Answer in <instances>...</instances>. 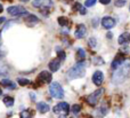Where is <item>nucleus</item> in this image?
<instances>
[{"label":"nucleus","mask_w":130,"mask_h":118,"mask_svg":"<svg viewBox=\"0 0 130 118\" xmlns=\"http://www.w3.org/2000/svg\"><path fill=\"white\" fill-rule=\"evenodd\" d=\"M129 71H130V61H124L117 69V71H114V73L112 76V82L114 84H121L127 78V76L129 75Z\"/></svg>","instance_id":"nucleus-1"},{"label":"nucleus","mask_w":130,"mask_h":118,"mask_svg":"<svg viewBox=\"0 0 130 118\" xmlns=\"http://www.w3.org/2000/svg\"><path fill=\"white\" fill-rule=\"evenodd\" d=\"M86 73V69H85V64L82 62H79L75 65H73L67 72V78L69 79H76V78H81L83 77Z\"/></svg>","instance_id":"nucleus-2"},{"label":"nucleus","mask_w":130,"mask_h":118,"mask_svg":"<svg viewBox=\"0 0 130 118\" xmlns=\"http://www.w3.org/2000/svg\"><path fill=\"white\" fill-rule=\"evenodd\" d=\"M50 95L55 99H63L64 98V89L61 86V84L57 82H53L49 85Z\"/></svg>","instance_id":"nucleus-3"},{"label":"nucleus","mask_w":130,"mask_h":118,"mask_svg":"<svg viewBox=\"0 0 130 118\" xmlns=\"http://www.w3.org/2000/svg\"><path fill=\"white\" fill-rule=\"evenodd\" d=\"M103 93H104V89H103V88L96 89L94 93H91V94H90V95L87 98V102L89 103L91 107H95V106L97 104V102H98V100L101 99V96L103 95Z\"/></svg>","instance_id":"nucleus-4"},{"label":"nucleus","mask_w":130,"mask_h":118,"mask_svg":"<svg viewBox=\"0 0 130 118\" xmlns=\"http://www.w3.org/2000/svg\"><path fill=\"white\" fill-rule=\"evenodd\" d=\"M7 13L13 16H21V15H27V10L23 8L22 6H11L7 9Z\"/></svg>","instance_id":"nucleus-5"},{"label":"nucleus","mask_w":130,"mask_h":118,"mask_svg":"<svg viewBox=\"0 0 130 118\" xmlns=\"http://www.w3.org/2000/svg\"><path fill=\"white\" fill-rule=\"evenodd\" d=\"M54 112L59 115H67L70 112V106L66 102H59L58 104H56L54 107Z\"/></svg>","instance_id":"nucleus-6"},{"label":"nucleus","mask_w":130,"mask_h":118,"mask_svg":"<svg viewBox=\"0 0 130 118\" xmlns=\"http://www.w3.org/2000/svg\"><path fill=\"white\" fill-rule=\"evenodd\" d=\"M32 5L36 8H50L53 6V0H34Z\"/></svg>","instance_id":"nucleus-7"},{"label":"nucleus","mask_w":130,"mask_h":118,"mask_svg":"<svg viewBox=\"0 0 130 118\" xmlns=\"http://www.w3.org/2000/svg\"><path fill=\"white\" fill-rule=\"evenodd\" d=\"M52 72H49V71H41L40 73H39L38 76V80L40 83H47V84H50L52 83Z\"/></svg>","instance_id":"nucleus-8"},{"label":"nucleus","mask_w":130,"mask_h":118,"mask_svg":"<svg viewBox=\"0 0 130 118\" xmlns=\"http://www.w3.org/2000/svg\"><path fill=\"white\" fill-rule=\"evenodd\" d=\"M103 80H104V75L102 71L97 70L95 71V73L92 75V83H94L96 86H101L103 84Z\"/></svg>","instance_id":"nucleus-9"},{"label":"nucleus","mask_w":130,"mask_h":118,"mask_svg":"<svg viewBox=\"0 0 130 118\" xmlns=\"http://www.w3.org/2000/svg\"><path fill=\"white\" fill-rule=\"evenodd\" d=\"M115 20L113 17H110V16H105V17L102 18V25H103L105 29H112L115 25Z\"/></svg>","instance_id":"nucleus-10"},{"label":"nucleus","mask_w":130,"mask_h":118,"mask_svg":"<svg viewBox=\"0 0 130 118\" xmlns=\"http://www.w3.org/2000/svg\"><path fill=\"white\" fill-rule=\"evenodd\" d=\"M61 59H58V57H56V59H53L52 61L49 62V69L50 71H53V72H56V71H58L59 67H61Z\"/></svg>","instance_id":"nucleus-11"},{"label":"nucleus","mask_w":130,"mask_h":118,"mask_svg":"<svg viewBox=\"0 0 130 118\" xmlns=\"http://www.w3.org/2000/svg\"><path fill=\"white\" fill-rule=\"evenodd\" d=\"M86 33H87V29H86V27L83 24H80L78 27V29L75 30V32H74V36H75V38L81 39V38L85 37Z\"/></svg>","instance_id":"nucleus-12"},{"label":"nucleus","mask_w":130,"mask_h":118,"mask_svg":"<svg viewBox=\"0 0 130 118\" xmlns=\"http://www.w3.org/2000/svg\"><path fill=\"white\" fill-rule=\"evenodd\" d=\"M126 61L124 60V57L122 56V55H118L117 57H115L114 60H113V62H112V64H111V67H112V69H114V70H117L118 68H119L120 65H121L123 62Z\"/></svg>","instance_id":"nucleus-13"},{"label":"nucleus","mask_w":130,"mask_h":118,"mask_svg":"<svg viewBox=\"0 0 130 118\" xmlns=\"http://www.w3.org/2000/svg\"><path fill=\"white\" fill-rule=\"evenodd\" d=\"M37 109H38V111L40 114H46V112H48L50 110V108L46 102H39L37 104Z\"/></svg>","instance_id":"nucleus-14"},{"label":"nucleus","mask_w":130,"mask_h":118,"mask_svg":"<svg viewBox=\"0 0 130 118\" xmlns=\"http://www.w3.org/2000/svg\"><path fill=\"white\" fill-rule=\"evenodd\" d=\"M118 41H119L120 45H124V44H128L129 41H130V33H128V32H124V33H122L121 36L119 37Z\"/></svg>","instance_id":"nucleus-15"},{"label":"nucleus","mask_w":130,"mask_h":118,"mask_svg":"<svg viewBox=\"0 0 130 118\" xmlns=\"http://www.w3.org/2000/svg\"><path fill=\"white\" fill-rule=\"evenodd\" d=\"M75 57H76V61H78V62H82L83 60L86 59V52H85V49H83V48H78V49H76Z\"/></svg>","instance_id":"nucleus-16"},{"label":"nucleus","mask_w":130,"mask_h":118,"mask_svg":"<svg viewBox=\"0 0 130 118\" xmlns=\"http://www.w3.org/2000/svg\"><path fill=\"white\" fill-rule=\"evenodd\" d=\"M106 112H107V108H106L105 106H102L101 108H98V110H96V112H95V117L102 118L103 116H105Z\"/></svg>","instance_id":"nucleus-17"},{"label":"nucleus","mask_w":130,"mask_h":118,"mask_svg":"<svg viewBox=\"0 0 130 118\" xmlns=\"http://www.w3.org/2000/svg\"><path fill=\"white\" fill-rule=\"evenodd\" d=\"M1 85L2 86H5V87H7V88H9V89H14L16 87V85L9 79H2L1 80Z\"/></svg>","instance_id":"nucleus-18"},{"label":"nucleus","mask_w":130,"mask_h":118,"mask_svg":"<svg viewBox=\"0 0 130 118\" xmlns=\"http://www.w3.org/2000/svg\"><path fill=\"white\" fill-rule=\"evenodd\" d=\"M25 22H26L27 24L32 25V24H34V23H38L39 18L37 17V16H34V15H27L26 17H25Z\"/></svg>","instance_id":"nucleus-19"},{"label":"nucleus","mask_w":130,"mask_h":118,"mask_svg":"<svg viewBox=\"0 0 130 118\" xmlns=\"http://www.w3.org/2000/svg\"><path fill=\"white\" fill-rule=\"evenodd\" d=\"M4 103L6 107H13L14 106V99L11 96H5L4 98Z\"/></svg>","instance_id":"nucleus-20"},{"label":"nucleus","mask_w":130,"mask_h":118,"mask_svg":"<svg viewBox=\"0 0 130 118\" xmlns=\"http://www.w3.org/2000/svg\"><path fill=\"white\" fill-rule=\"evenodd\" d=\"M58 23L61 27H67L69 25V20H67L65 16H61V17H58Z\"/></svg>","instance_id":"nucleus-21"},{"label":"nucleus","mask_w":130,"mask_h":118,"mask_svg":"<svg viewBox=\"0 0 130 118\" xmlns=\"http://www.w3.org/2000/svg\"><path fill=\"white\" fill-rule=\"evenodd\" d=\"M17 83L21 85V86H26V85L30 84V80L26 79V78H18V79H17Z\"/></svg>","instance_id":"nucleus-22"},{"label":"nucleus","mask_w":130,"mask_h":118,"mask_svg":"<svg viewBox=\"0 0 130 118\" xmlns=\"http://www.w3.org/2000/svg\"><path fill=\"white\" fill-rule=\"evenodd\" d=\"M71 110H72V112H73L74 115H78L79 112H80V110H81V107L79 104H73L72 106V108H71Z\"/></svg>","instance_id":"nucleus-23"},{"label":"nucleus","mask_w":130,"mask_h":118,"mask_svg":"<svg viewBox=\"0 0 130 118\" xmlns=\"http://www.w3.org/2000/svg\"><path fill=\"white\" fill-rule=\"evenodd\" d=\"M21 118H32L31 112L29 110H24V111L21 112Z\"/></svg>","instance_id":"nucleus-24"},{"label":"nucleus","mask_w":130,"mask_h":118,"mask_svg":"<svg viewBox=\"0 0 130 118\" xmlns=\"http://www.w3.org/2000/svg\"><path fill=\"white\" fill-rule=\"evenodd\" d=\"M88 45H89L90 47L95 48V47H96V45H97V40L95 38H90L89 40H88Z\"/></svg>","instance_id":"nucleus-25"},{"label":"nucleus","mask_w":130,"mask_h":118,"mask_svg":"<svg viewBox=\"0 0 130 118\" xmlns=\"http://www.w3.org/2000/svg\"><path fill=\"white\" fill-rule=\"evenodd\" d=\"M96 1L97 0H86L85 6L86 7H91V6H94V5L96 4Z\"/></svg>","instance_id":"nucleus-26"},{"label":"nucleus","mask_w":130,"mask_h":118,"mask_svg":"<svg viewBox=\"0 0 130 118\" xmlns=\"http://www.w3.org/2000/svg\"><path fill=\"white\" fill-rule=\"evenodd\" d=\"M127 0H117L115 1V6L117 7H123L124 5H126Z\"/></svg>","instance_id":"nucleus-27"},{"label":"nucleus","mask_w":130,"mask_h":118,"mask_svg":"<svg viewBox=\"0 0 130 118\" xmlns=\"http://www.w3.org/2000/svg\"><path fill=\"white\" fill-rule=\"evenodd\" d=\"M58 59H61L62 61H64V60H65V53L63 52V50H59L58 49Z\"/></svg>","instance_id":"nucleus-28"},{"label":"nucleus","mask_w":130,"mask_h":118,"mask_svg":"<svg viewBox=\"0 0 130 118\" xmlns=\"http://www.w3.org/2000/svg\"><path fill=\"white\" fill-rule=\"evenodd\" d=\"M95 64H104V61L103 59H101V57H95Z\"/></svg>","instance_id":"nucleus-29"},{"label":"nucleus","mask_w":130,"mask_h":118,"mask_svg":"<svg viewBox=\"0 0 130 118\" xmlns=\"http://www.w3.org/2000/svg\"><path fill=\"white\" fill-rule=\"evenodd\" d=\"M79 11H80V14H82V15H85V14L87 13V10H86V7L81 6V7H80V9H79Z\"/></svg>","instance_id":"nucleus-30"},{"label":"nucleus","mask_w":130,"mask_h":118,"mask_svg":"<svg viewBox=\"0 0 130 118\" xmlns=\"http://www.w3.org/2000/svg\"><path fill=\"white\" fill-rule=\"evenodd\" d=\"M99 2L103 5H108L111 2V0H99Z\"/></svg>","instance_id":"nucleus-31"},{"label":"nucleus","mask_w":130,"mask_h":118,"mask_svg":"<svg viewBox=\"0 0 130 118\" xmlns=\"http://www.w3.org/2000/svg\"><path fill=\"white\" fill-rule=\"evenodd\" d=\"M30 96H31V100H36V94H33V93H30Z\"/></svg>","instance_id":"nucleus-32"},{"label":"nucleus","mask_w":130,"mask_h":118,"mask_svg":"<svg viewBox=\"0 0 130 118\" xmlns=\"http://www.w3.org/2000/svg\"><path fill=\"white\" fill-rule=\"evenodd\" d=\"M5 21H6V18H5V17H0V24H1V23H4Z\"/></svg>","instance_id":"nucleus-33"},{"label":"nucleus","mask_w":130,"mask_h":118,"mask_svg":"<svg viewBox=\"0 0 130 118\" xmlns=\"http://www.w3.org/2000/svg\"><path fill=\"white\" fill-rule=\"evenodd\" d=\"M2 10H4V7H2V5L1 4H0V13H1V11Z\"/></svg>","instance_id":"nucleus-34"},{"label":"nucleus","mask_w":130,"mask_h":118,"mask_svg":"<svg viewBox=\"0 0 130 118\" xmlns=\"http://www.w3.org/2000/svg\"><path fill=\"white\" fill-rule=\"evenodd\" d=\"M107 37H108V38H112V33H111V32H108V33H107Z\"/></svg>","instance_id":"nucleus-35"},{"label":"nucleus","mask_w":130,"mask_h":118,"mask_svg":"<svg viewBox=\"0 0 130 118\" xmlns=\"http://www.w3.org/2000/svg\"><path fill=\"white\" fill-rule=\"evenodd\" d=\"M58 118H66V115H61Z\"/></svg>","instance_id":"nucleus-36"},{"label":"nucleus","mask_w":130,"mask_h":118,"mask_svg":"<svg viewBox=\"0 0 130 118\" xmlns=\"http://www.w3.org/2000/svg\"><path fill=\"white\" fill-rule=\"evenodd\" d=\"M2 95V91H1V89H0V96H1Z\"/></svg>","instance_id":"nucleus-37"},{"label":"nucleus","mask_w":130,"mask_h":118,"mask_svg":"<svg viewBox=\"0 0 130 118\" xmlns=\"http://www.w3.org/2000/svg\"><path fill=\"white\" fill-rule=\"evenodd\" d=\"M0 44H1V36H0Z\"/></svg>","instance_id":"nucleus-38"},{"label":"nucleus","mask_w":130,"mask_h":118,"mask_svg":"<svg viewBox=\"0 0 130 118\" xmlns=\"http://www.w3.org/2000/svg\"><path fill=\"white\" fill-rule=\"evenodd\" d=\"M129 10H130V7H129Z\"/></svg>","instance_id":"nucleus-39"},{"label":"nucleus","mask_w":130,"mask_h":118,"mask_svg":"<svg viewBox=\"0 0 130 118\" xmlns=\"http://www.w3.org/2000/svg\"><path fill=\"white\" fill-rule=\"evenodd\" d=\"M26 1H27V0H26Z\"/></svg>","instance_id":"nucleus-40"}]
</instances>
